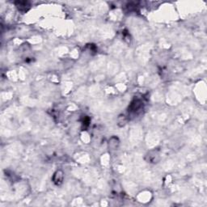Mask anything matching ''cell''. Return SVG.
<instances>
[{
    "label": "cell",
    "mask_w": 207,
    "mask_h": 207,
    "mask_svg": "<svg viewBox=\"0 0 207 207\" xmlns=\"http://www.w3.org/2000/svg\"><path fill=\"white\" fill-rule=\"evenodd\" d=\"M62 179H63V173L61 171H57L53 176V182L57 185H59L60 183H62Z\"/></svg>",
    "instance_id": "6da1fadb"
}]
</instances>
